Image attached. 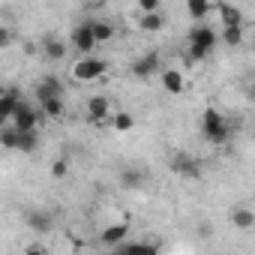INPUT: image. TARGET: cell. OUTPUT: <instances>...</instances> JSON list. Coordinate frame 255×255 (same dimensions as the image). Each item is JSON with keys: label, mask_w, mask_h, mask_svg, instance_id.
Listing matches in <instances>:
<instances>
[{"label": "cell", "mask_w": 255, "mask_h": 255, "mask_svg": "<svg viewBox=\"0 0 255 255\" xmlns=\"http://www.w3.org/2000/svg\"><path fill=\"white\" fill-rule=\"evenodd\" d=\"M201 135L210 144H225L231 138V123H228V117L222 111H216V108H207L201 114Z\"/></svg>", "instance_id": "obj_1"}, {"label": "cell", "mask_w": 255, "mask_h": 255, "mask_svg": "<svg viewBox=\"0 0 255 255\" xmlns=\"http://www.w3.org/2000/svg\"><path fill=\"white\" fill-rule=\"evenodd\" d=\"M105 69H108V63L90 51V54H81L78 63H72V78L81 84H90V81H99L105 75Z\"/></svg>", "instance_id": "obj_2"}, {"label": "cell", "mask_w": 255, "mask_h": 255, "mask_svg": "<svg viewBox=\"0 0 255 255\" xmlns=\"http://www.w3.org/2000/svg\"><path fill=\"white\" fill-rule=\"evenodd\" d=\"M9 123L15 126L18 132H24V129H39V126L45 123V114H42L39 108H33V105H27V102L21 99V102L15 105V111H12Z\"/></svg>", "instance_id": "obj_3"}, {"label": "cell", "mask_w": 255, "mask_h": 255, "mask_svg": "<svg viewBox=\"0 0 255 255\" xmlns=\"http://www.w3.org/2000/svg\"><path fill=\"white\" fill-rule=\"evenodd\" d=\"M171 171L183 180H198L201 177V162L192 153H174L171 156Z\"/></svg>", "instance_id": "obj_4"}, {"label": "cell", "mask_w": 255, "mask_h": 255, "mask_svg": "<svg viewBox=\"0 0 255 255\" xmlns=\"http://www.w3.org/2000/svg\"><path fill=\"white\" fill-rule=\"evenodd\" d=\"M69 45H72L78 54H90V51L96 48V39H93V27H90V21H81V24L72 27V33H69Z\"/></svg>", "instance_id": "obj_5"}, {"label": "cell", "mask_w": 255, "mask_h": 255, "mask_svg": "<svg viewBox=\"0 0 255 255\" xmlns=\"http://www.w3.org/2000/svg\"><path fill=\"white\" fill-rule=\"evenodd\" d=\"M159 87H162L165 93H171V96H180V93L186 90V75H183V69L165 66V69L159 72Z\"/></svg>", "instance_id": "obj_6"}, {"label": "cell", "mask_w": 255, "mask_h": 255, "mask_svg": "<svg viewBox=\"0 0 255 255\" xmlns=\"http://www.w3.org/2000/svg\"><path fill=\"white\" fill-rule=\"evenodd\" d=\"M216 42H219V36H216V30H213L207 21H198V24L189 30V45H198V48H204V51H213Z\"/></svg>", "instance_id": "obj_7"}, {"label": "cell", "mask_w": 255, "mask_h": 255, "mask_svg": "<svg viewBox=\"0 0 255 255\" xmlns=\"http://www.w3.org/2000/svg\"><path fill=\"white\" fill-rule=\"evenodd\" d=\"M159 63H162L159 51H147V54H141V57L132 60V75L135 78H153L159 72Z\"/></svg>", "instance_id": "obj_8"}, {"label": "cell", "mask_w": 255, "mask_h": 255, "mask_svg": "<svg viewBox=\"0 0 255 255\" xmlns=\"http://www.w3.org/2000/svg\"><path fill=\"white\" fill-rule=\"evenodd\" d=\"M108 117H111V99L108 96H90L87 99V120L90 123H96V126H102V123H108Z\"/></svg>", "instance_id": "obj_9"}, {"label": "cell", "mask_w": 255, "mask_h": 255, "mask_svg": "<svg viewBox=\"0 0 255 255\" xmlns=\"http://www.w3.org/2000/svg\"><path fill=\"white\" fill-rule=\"evenodd\" d=\"M21 99H24V96H21L18 87H6L3 93H0V126L9 123V117H12V111H15V105H18Z\"/></svg>", "instance_id": "obj_10"}, {"label": "cell", "mask_w": 255, "mask_h": 255, "mask_svg": "<svg viewBox=\"0 0 255 255\" xmlns=\"http://www.w3.org/2000/svg\"><path fill=\"white\" fill-rule=\"evenodd\" d=\"M66 51H69V45H66L60 36H54V33L42 36V54H45L48 60H63V57H66Z\"/></svg>", "instance_id": "obj_11"}, {"label": "cell", "mask_w": 255, "mask_h": 255, "mask_svg": "<svg viewBox=\"0 0 255 255\" xmlns=\"http://www.w3.org/2000/svg\"><path fill=\"white\" fill-rule=\"evenodd\" d=\"M48 96H63V81L57 75H45L36 81V99H48Z\"/></svg>", "instance_id": "obj_12"}, {"label": "cell", "mask_w": 255, "mask_h": 255, "mask_svg": "<svg viewBox=\"0 0 255 255\" xmlns=\"http://www.w3.org/2000/svg\"><path fill=\"white\" fill-rule=\"evenodd\" d=\"M24 219H27L30 231H36V234H45V231H51V225H54V216H51L48 210H27Z\"/></svg>", "instance_id": "obj_13"}, {"label": "cell", "mask_w": 255, "mask_h": 255, "mask_svg": "<svg viewBox=\"0 0 255 255\" xmlns=\"http://www.w3.org/2000/svg\"><path fill=\"white\" fill-rule=\"evenodd\" d=\"M108 126H111V132H117V135H126L129 129H135V117H132L129 111H111V117H108Z\"/></svg>", "instance_id": "obj_14"}, {"label": "cell", "mask_w": 255, "mask_h": 255, "mask_svg": "<svg viewBox=\"0 0 255 255\" xmlns=\"http://www.w3.org/2000/svg\"><path fill=\"white\" fill-rule=\"evenodd\" d=\"M39 111L45 114V120H60V117H66V102H63V96H48L39 102Z\"/></svg>", "instance_id": "obj_15"}, {"label": "cell", "mask_w": 255, "mask_h": 255, "mask_svg": "<svg viewBox=\"0 0 255 255\" xmlns=\"http://www.w3.org/2000/svg\"><path fill=\"white\" fill-rule=\"evenodd\" d=\"M126 234H129V222H114V225H108L102 234H99V240H102V246H117Z\"/></svg>", "instance_id": "obj_16"}, {"label": "cell", "mask_w": 255, "mask_h": 255, "mask_svg": "<svg viewBox=\"0 0 255 255\" xmlns=\"http://www.w3.org/2000/svg\"><path fill=\"white\" fill-rule=\"evenodd\" d=\"M165 24H168V18L162 15V9H156V12H141V18H138V27H141L144 33H159Z\"/></svg>", "instance_id": "obj_17"}, {"label": "cell", "mask_w": 255, "mask_h": 255, "mask_svg": "<svg viewBox=\"0 0 255 255\" xmlns=\"http://www.w3.org/2000/svg\"><path fill=\"white\" fill-rule=\"evenodd\" d=\"M228 219H231V225H234L237 231H249V228L255 225V213H252V207H246V204H240V207H234Z\"/></svg>", "instance_id": "obj_18"}, {"label": "cell", "mask_w": 255, "mask_h": 255, "mask_svg": "<svg viewBox=\"0 0 255 255\" xmlns=\"http://www.w3.org/2000/svg\"><path fill=\"white\" fill-rule=\"evenodd\" d=\"M144 180H147V174H144L141 168H132V165H129V168L120 171V186H123V189H141Z\"/></svg>", "instance_id": "obj_19"}, {"label": "cell", "mask_w": 255, "mask_h": 255, "mask_svg": "<svg viewBox=\"0 0 255 255\" xmlns=\"http://www.w3.org/2000/svg\"><path fill=\"white\" fill-rule=\"evenodd\" d=\"M225 45H231V48H237L240 42H243V24H222V30L216 33Z\"/></svg>", "instance_id": "obj_20"}, {"label": "cell", "mask_w": 255, "mask_h": 255, "mask_svg": "<svg viewBox=\"0 0 255 255\" xmlns=\"http://www.w3.org/2000/svg\"><path fill=\"white\" fill-rule=\"evenodd\" d=\"M186 12H189V18H195V21H204V18L213 12V3H210V0H186Z\"/></svg>", "instance_id": "obj_21"}, {"label": "cell", "mask_w": 255, "mask_h": 255, "mask_svg": "<svg viewBox=\"0 0 255 255\" xmlns=\"http://www.w3.org/2000/svg\"><path fill=\"white\" fill-rule=\"evenodd\" d=\"M36 147H39V132H36V129H24V132H18V144H15L18 153H33Z\"/></svg>", "instance_id": "obj_22"}, {"label": "cell", "mask_w": 255, "mask_h": 255, "mask_svg": "<svg viewBox=\"0 0 255 255\" xmlns=\"http://www.w3.org/2000/svg\"><path fill=\"white\" fill-rule=\"evenodd\" d=\"M90 27H93V39H96V45L114 39V24H111V21H90Z\"/></svg>", "instance_id": "obj_23"}, {"label": "cell", "mask_w": 255, "mask_h": 255, "mask_svg": "<svg viewBox=\"0 0 255 255\" xmlns=\"http://www.w3.org/2000/svg\"><path fill=\"white\" fill-rule=\"evenodd\" d=\"M216 9H219L222 24H243V12H240L237 6H231V3H219Z\"/></svg>", "instance_id": "obj_24"}, {"label": "cell", "mask_w": 255, "mask_h": 255, "mask_svg": "<svg viewBox=\"0 0 255 255\" xmlns=\"http://www.w3.org/2000/svg\"><path fill=\"white\" fill-rule=\"evenodd\" d=\"M15 144H18V129H15L12 123L0 126V147H6V150H15Z\"/></svg>", "instance_id": "obj_25"}, {"label": "cell", "mask_w": 255, "mask_h": 255, "mask_svg": "<svg viewBox=\"0 0 255 255\" xmlns=\"http://www.w3.org/2000/svg\"><path fill=\"white\" fill-rule=\"evenodd\" d=\"M114 249H120V252H129V255H135V252H156V246L153 243H117Z\"/></svg>", "instance_id": "obj_26"}, {"label": "cell", "mask_w": 255, "mask_h": 255, "mask_svg": "<svg viewBox=\"0 0 255 255\" xmlns=\"http://www.w3.org/2000/svg\"><path fill=\"white\" fill-rule=\"evenodd\" d=\"M66 174H69V159H66V156L54 159V162H51V177H54V180H63Z\"/></svg>", "instance_id": "obj_27"}, {"label": "cell", "mask_w": 255, "mask_h": 255, "mask_svg": "<svg viewBox=\"0 0 255 255\" xmlns=\"http://www.w3.org/2000/svg\"><path fill=\"white\" fill-rule=\"evenodd\" d=\"M12 42H15V30H12V27H6V24H0V51L9 48Z\"/></svg>", "instance_id": "obj_28"}, {"label": "cell", "mask_w": 255, "mask_h": 255, "mask_svg": "<svg viewBox=\"0 0 255 255\" xmlns=\"http://www.w3.org/2000/svg\"><path fill=\"white\" fill-rule=\"evenodd\" d=\"M138 9L141 12H156V9H162V0H138Z\"/></svg>", "instance_id": "obj_29"}, {"label": "cell", "mask_w": 255, "mask_h": 255, "mask_svg": "<svg viewBox=\"0 0 255 255\" xmlns=\"http://www.w3.org/2000/svg\"><path fill=\"white\" fill-rule=\"evenodd\" d=\"M24 252H30V255H45V252H48V246H45V243H30Z\"/></svg>", "instance_id": "obj_30"}, {"label": "cell", "mask_w": 255, "mask_h": 255, "mask_svg": "<svg viewBox=\"0 0 255 255\" xmlns=\"http://www.w3.org/2000/svg\"><path fill=\"white\" fill-rule=\"evenodd\" d=\"M81 3H84L87 9H96V6H102V3H105V0H81Z\"/></svg>", "instance_id": "obj_31"}]
</instances>
